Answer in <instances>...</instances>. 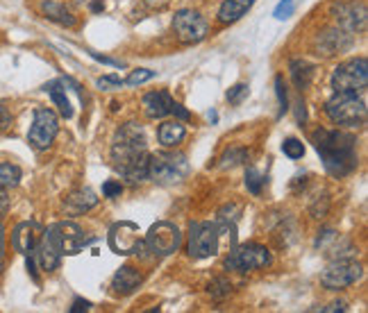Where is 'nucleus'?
Here are the masks:
<instances>
[{"label": "nucleus", "mask_w": 368, "mask_h": 313, "mask_svg": "<svg viewBox=\"0 0 368 313\" xmlns=\"http://www.w3.org/2000/svg\"><path fill=\"white\" fill-rule=\"evenodd\" d=\"M89 309H91V302H87V300H82V297H77L75 302H73V307H71V313L89 311Z\"/></svg>", "instance_id": "nucleus-38"}, {"label": "nucleus", "mask_w": 368, "mask_h": 313, "mask_svg": "<svg viewBox=\"0 0 368 313\" xmlns=\"http://www.w3.org/2000/svg\"><path fill=\"white\" fill-rule=\"evenodd\" d=\"M0 273H3V257H0Z\"/></svg>", "instance_id": "nucleus-44"}, {"label": "nucleus", "mask_w": 368, "mask_h": 313, "mask_svg": "<svg viewBox=\"0 0 368 313\" xmlns=\"http://www.w3.org/2000/svg\"><path fill=\"white\" fill-rule=\"evenodd\" d=\"M141 104H144V111L148 119H164V116L171 114L173 98H171L168 91H151V94L144 96Z\"/></svg>", "instance_id": "nucleus-19"}, {"label": "nucleus", "mask_w": 368, "mask_h": 313, "mask_svg": "<svg viewBox=\"0 0 368 313\" xmlns=\"http://www.w3.org/2000/svg\"><path fill=\"white\" fill-rule=\"evenodd\" d=\"M312 141L332 177H346L357 168V138L339 130H316Z\"/></svg>", "instance_id": "nucleus-2"}, {"label": "nucleus", "mask_w": 368, "mask_h": 313, "mask_svg": "<svg viewBox=\"0 0 368 313\" xmlns=\"http://www.w3.org/2000/svg\"><path fill=\"white\" fill-rule=\"evenodd\" d=\"M9 125H11V114L5 104L0 102V134H5L9 130Z\"/></svg>", "instance_id": "nucleus-36"}, {"label": "nucleus", "mask_w": 368, "mask_h": 313, "mask_svg": "<svg viewBox=\"0 0 368 313\" xmlns=\"http://www.w3.org/2000/svg\"><path fill=\"white\" fill-rule=\"evenodd\" d=\"M246 157H248V153L246 150H229V153H225V157H223V168H227V166H237V164H241V161H246Z\"/></svg>", "instance_id": "nucleus-31"}, {"label": "nucleus", "mask_w": 368, "mask_h": 313, "mask_svg": "<svg viewBox=\"0 0 368 313\" xmlns=\"http://www.w3.org/2000/svg\"><path fill=\"white\" fill-rule=\"evenodd\" d=\"M252 5H255V0H223L221 9H218V23H223V26L237 23Z\"/></svg>", "instance_id": "nucleus-20"}, {"label": "nucleus", "mask_w": 368, "mask_h": 313, "mask_svg": "<svg viewBox=\"0 0 368 313\" xmlns=\"http://www.w3.org/2000/svg\"><path fill=\"white\" fill-rule=\"evenodd\" d=\"M5 254V227L0 225V257Z\"/></svg>", "instance_id": "nucleus-42"}, {"label": "nucleus", "mask_w": 368, "mask_h": 313, "mask_svg": "<svg viewBox=\"0 0 368 313\" xmlns=\"http://www.w3.org/2000/svg\"><path fill=\"white\" fill-rule=\"evenodd\" d=\"M275 96H278V100H280V116H284V111L289 109V96H286V87H284L282 75L275 77Z\"/></svg>", "instance_id": "nucleus-29"}, {"label": "nucleus", "mask_w": 368, "mask_h": 313, "mask_svg": "<svg viewBox=\"0 0 368 313\" xmlns=\"http://www.w3.org/2000/svg\"><path fill=\"white\" fill-rule=\"evenodd\" d=\"M21 182V168L14 164H0V189H11Z\"/></svg>", "instance_id": "nucleus-25"}, {"label": "nucleus", "mask_w": 368, "mask_h": 313, "mask_svg": "<svg viewBox=\"0 0 368 313\" xmlns=\"http://www.w3.org/2000/svg\"><path fill=\"white\" fill-rule=\"evenodd\" d=\"M337 16L339 28L348 32H364L366 30V5L352 0V3H339L332 7Z\"/></svg>", "instance_id": "nucleus-14"}, {"label": "nucleus", "mask_w": 368, "mask_h": 313, "mask_svg": "<svg viewBox=\"0 0 368 313\" xmlns=\"http://www.w3.org/2000/svg\"><path fill=\"white\" fill-rule=\"evenodd\" d=\"M293 7H296L293 0H282V3H280L278 7H275V18H278V21L289 18V16L293 14Z\"/></svg>", "instance_id": "nucleus-35"}, {"label": "nucleus", "mask_w": 368, "mask_h": 313, "mask_svg": "<svg viewBox=\"0 0 368 313\" xmlns=\"http://www.w3.org/2000/svg\"><path fill=\"white\" fill-rule=\"evenodd\" d=\"M7 209H9V198H7L5 189H0V216H3Z\"/></svg>", "instance_id": "nucleus-41"}, {"label": "nucleus", "mask_w": 368, "mask_h": 313, "mask_svg": "<svg viewBox=\"0 0 368 313\" xmlns=\"http://www.w3.org/2000/svg\"><path fill=\"white\" fill-rule=\"evenodd\" d=\"M221 250V238H218V227L216 223H207V220H198V223L189 225V241H187V252L193 259H207Z\"/></svg>", "instance_id": "nucleus-7"}, {"label": "nucleus", "mask_w": 368, "mask_h": 313, "mask_svg": "<svg viewBox=\"0 0 368 313\" xmlns=\"http://www.w3.org/2000/svg\"><path fill=\"white\" fill-rule=\"evenodd\" d=\"M96 204H98V198L89 187H80V189L71 191L64 200L66 214H71V216H82L89 212V209H94Z\"/></svg>", "instance_id": "nucleus-17"}, {"label": "nucleus", "mask_w": 368, "mask_h": 313, "mask_svg": "<svg viewBox=\"0 0 368 313\" xmlns=\"http://www.w3.org/2000/svg\"><path fill=\"white\" fill-rule=\"evenodd\" d=\"M173 30L182 43H200L207 37V32H210V26H207V21L198 11L180 9L173 18Z\"/></svg>", "instance_id": "nucleus-12"}, {"label": "nucleus", "mask_w": 368, "mask_h": 313, "mask_svg": "<svg viewBox=\"0 0 368 313\" xmlns=\"http://www.w3.org/2000/svg\"><path fill=\"white\" fill-rule=\"evenodd\" d=\"M45 236L53 241V246L57 248V252L62 254H77L85 246V234L75 223L71 220H62V223H55L53 227L45 229Z\"/></svg>", "instance_id": "nucleus-11"}, {"label": "nucleus", "mask_w": 368, "mask_h": 313, "mask_svg": "<svg viewBox=\"0 0 368 313\" xmlns=\"http://www.w3.org/2000/svg\"><path fill=\"white\" fill-rule=\"evenodd\" d=\"M123 87V79L117 77V75H105L98 79V89L102 91H114V89H121Z\"/></svg>", "instance_id": "nucleus-34"}, {"label": "nucleus", "mask_w": 368, "mask_h": 313, "mask_svg": "<svg viewBox=\"0 0 368 313\" xmlns=\"http://www.w3.org/2000/svg\"><path fill=\"white\" fill-rule=\"evenodd\" d=\"M184 136H187V130H184L182 121H166L159 125V132H157V138L159 143H162L164 148H175L178 143L184 141Z\"/></svg>", "instance_id": "nucleus-21"}, {"label": "nucleus", "mask_w": 368, "mask_h": 313, "mask_svg": "<svg viewBox=\"0 0 368 313\" xmlns=\"http://www.w3.org/2000/svg\"><path fill=\"white\" fill-rule=\"evenodd\" d=\"M155 77V71H148V68H136V71L130 73V77L125 79L123 84H130V87H136V84H144L148 79Z\"/></svg>", "instance_id": "nucleus-30"}, {"label": "nucleus", "mask_w": 368, "mask_h": 313, "mask_svg": "<svg viewBox=\"0 0 368 313\" xmlns=\"http://www.w3.org/2000/svg\"><path fill=\"white\" fill-rule=\"evenodd\" d=\"M32 257L41 265V270H45V273L57 270L60 268V261H62V254L57 252V248L53 246V241L45 236V231L41 234L37 248H34V252H32Z\"/></svg>", "instance_id": "nucleus-18"}, {"label": "nucleus", "mask_w": 368, "mask_h": 313, "mask_svg": "<svg viewBox=\"0 0 368 313\" xmlns=\"http://www.w3.org/2000/svg\"><path fill=\"white\" fill-rule=\"evenodd\" d=\"M141 231L136 223H130V220H121L112 229H109V248L114 254H121V257H128V254H134L136 248L141 243Z\"/></svg>", "instance_id": "nucleus-13"}, {"label": "nucleus", "mask_w": 368, "mask_h": 313, "mask_svg": "<svg viewBox=\"0 0 368 313\" xmlns=\"http://www.w3.org/2000/svg\"><path fill=\"white\" fill-rule=\"evenodd\" d=\"M41 9H43V14H45V18H48V21H55V23H60V26H68V28L75 26V16L64 5L55 3V0L43 3Z\"/></svg>", "instance_id": "nucleus-24"}, {"label": "nucleus", "mask_w": 368, "mask_h": 313, "mask_svg": "<svg viewBox=\"0 0 368 313\" xmlns=\"http://www.w3.org/2000/svg\"><path fill=\"white\" fill-rule=\"evenodd\" d=\"M148 155L146 134L139 123H125L117 130L112 141V166L121 172V177L130 184L148 180Z\"/></svg>", "instance_id": "nucleus-1"}, {"label": "nucleus", "mask_w": 368, "mask_h": 313, "mask_svg": "<svg viewBox=\"0 0 368 313\" xmlns=\"http://www.w3.org/2000/svg\"><path fill=\"white\" fill-rule=\"evenodd\" d=\"M246 96H248V84H234L232 89L227 91V102L229 104H241Z\"/></svg>", "instance_id": "nucleus-32"}, {"label": "nucleus", "mask_w": 368, "mask_h": 313, "mask_svg": "<svg viewBox=\"0 0 368 313\" xmlns=\"http://www.w3.org/2000/svg\"><path fill=\"white\" fill-rule=\"evenodd\" d=\"M189 175V161L180 153H157L148 159V180L157 184H175Z\"/></svg>", "instance_id": "nucleus-4"}, {"label": "nucleus", "mask_w": 368, "mask_h": 313, "mask_svg": "<svg viewBox=\"0 0 368 313\" xmlns=\"http://www.w3.org/2000/svg\"><path fill=\"white\" fill-rule=\"evenodd\" d=\"M271 261H273L271 252L264 246H259V243H244V246H234L229 250L225 259V268L237 273H250L266 268V265H271Z\"/></svg>", "instance_id": "nucleus-6"}, {"label": "nucleus", "mask_w": 368, "mask_h": 313, "mask_svg": "<svg viewBox=\"0 0 368 313\" xmlns=\"http://www.w3.org/2000/svg\"><path fill=\"white\" fill-rule=\"evenodd\" d=\"M282 153L289 157V159H303L305 155V145L303 141H298V138H284V143H282Z\"/></svg>", "instance_id": "nucleus-27"}, {"label": "nucleus", "mask_w": 368, "mask_h": 313, "mask_svg": "<svg viewBox=\"0 0 368 313\" xmlns=\"http://www.w3.org/2000/svg\"><path fill=\"white\" fill-rule=\"evenodd\" d=\"M368 84V62L366 57L348 60L335 68L332 73V89L337 94H359Z\"/></svg>", "instance_id": "nucleus-5"}, {"label": "nucleus", "mask_w": 368, "mask_h": 313, "mask_svg": "<svg viewBox=\"0 0 368 313\" xmlns=\"http://www.w3.org/2000/svg\"><path fill=\"white\" fill-rule=\"evenodd\" d=\"M362 265L352 259H332V263L320 275V284H323L328 291H341V288H348L352 284H357L362 280Z\"/></svg>", "instance_id": "nucleus-9"}, {"label": "nucleus", "mask_w": 368, "mask_h": 313, "mask_svg": "<svg viewBox=\"0 0 368 313\" xmlns=\"http://www.w3.org/2000/svg\"><path fill=\"white\" fill-rule=\"evenodd\" d=\"M264 184H266V175H261L257 168H248L246 170V189H248V193L259 195L261 189H264Z\"/></svg>", "instance_id": "nucleus-26"}, {"label": "nucleus", "mask_w": 368, "mask_h": 313, "mask_svg": "<svg viewBox=\"0 0 368 313\" xmlns=\"http://www.w3.org/2000/svg\"><path fill=\"white\" fill-rule=\"evenodd\" d=\"M171 114H173L178 121H189V119H191V114H189L187 109H184L182 104H178L175 100H173V104H171Z\"/></svg>", "instance_id": "nucleus-37"}, {"label": "nucleus", "mask_w": 368, "mask_h": 313, "mask_svg": "<svg viewBox=\"0 0 368 313\" xmlns=\"http://www.w3.org/2000/svg\"><path fill=\"white\" fill-rule=\"evenodd\" d=\"M57 132H60V119H57V114L53 109L41 107L34 111V119L30 125V132H28V141L32 148H37V150L50 148Z\"/></svg>", "instance_id": "nucleus-10"}, {"label": "nucleus", "mask_w": 368, "mask_h": 313, "mask_svg": "<svg viewBox=\"0 0 368 313\" xmlns=\"http://www.w3.org/2000/svg\"><path fill=\"white\" fill-rule=\"evenodd\" d=\"M123 193V184L117 182V180H107L105 184H102V195L105 198H121Z\"/></svg>", "instance_id": "nucleus-33"}, {"label": "nucleus", "mask_w": 368, "mask_h": 313, "mask_svg": "<svg viewBox=\"0 0 368 313\" xmlns=\"http://www.w3.org/2000/svg\"><path fill=\"white\" fill-rule=\"evenodd\" d=\"M229 293H232V284H229L225 277H216V280L210 284V295L216 297V300H221Z\"/></svg>", "instance_id": "nucleus-28"}, {"label": "nucleus", "mask_w": 368, "mask_h": 313, "mask_svg": "<svg viewBox=\"0 0 368 313\" xmlns=\"http://www.w3.org/2000/svg\"><path fill=\"white\" fill-rule=\"evenodd\" d=\"M289 68H291L293 82H296V87L301 89V91H305L309 84H312L314 73H316V66H314V64H309V62H305V60H291Z\"/></svg>", "instance_id": "nucleus-23"}, {"label": "nucleus", "mask_w": 368, "mask_h": 313, "mask_svg": "<svg viewBox=\"0 0 368 313\" xmlns=\"http://www.w3.org/2000/svg\"><path fill=\"white\" fill-rule=\"evenodd\" d=\"M320 311H325V313H335V311H348V307H346V302H332L330 307L320 309Z\"/></svg>", "instance_id": "nucleus-40"}, {"label": "nucleus", "mask_w": 368, "mask_h": 313, "mask_svg": "<svg viewBox=\"0 0 368 313\" xmlns=\"http://www.w3.org/2000/svg\"><path fill=\"white\" fill-rule=\"evenodd\" d=\"M105 9V5L100 3V0H96V3H91V11H102Z\"/></svg>", "instance_id": "nucleus-43"}, {"label": "nucleus", "mask_w": 368, "mask_h": 313, "mask_svg": "<svg viewBox=\"0 0 368 313\" xmlns=\"http://www.w3.org/2000/svg\"><path fill=\"white\" fill-rule=\"evenodd\" d=\"M41 227L37 223H32V220H26V223H18L11 231V246H14L16 252L21 254H32L34 248H37V243L41 238Z\"/></svg>", "instance_id": "nucleus-15"}, {"label": "nucleus", "mask_w": 368, "mask_h": 313, "mask_svg": "<svg viewBox=\"0 0 368 313\" xmlns=\"http://www.w3.org/2000/svg\"><path fill=\"white\" fill-rule=\"evenodd\" d=\"M91 57H94V60H98V62H102V64L117 66V68H121V66H123L121 62H117V60H109V57H102V55H98V53H91Z\"/></svg>", "instance_id": "nucleus-39"}, {"label": "nucleus", "mask_w": 368, "mask_h": 313, "mask_svg": "<svg viewBox=\"0 0 368 313\" xmlns=\"http://www.w3.org/2000/svg\"><path fill=\"white\" fill-rule=\"evenodd\" d=\"M144 275L132 268V265H123L117 270V275L112 277V291L114 295H132L136 288L141 286Z\"/></svg>", "instance_id": "nucleus-16"}, {"label": "nucleus", "mask_w": 368, "mask_h": 313, "mask_svg": "<svg viewBox=\"0 0 368 313\" xmlns=\"http://www.w3.org/2000/svg\"><path fill=\"white\" fill-rule=\"evenodd\" d=\"M325 111L332 123L348 125V127H362L366 123V102L357 94H337L332 96L325 104Z\"/></svg>", "instance_id": "nucleus-3"}, {"label": "nucleus", "mask_w": 368, "mask_h": 313, "mask_svg": "<svg viewBox=\"0 0 368 313\" xmlns=\"http://www.w3.org/2000/svg\"><path fill=\"white\" fill-rule=\"evenodd\" d=\"M45 94L50 96V100L57 104V109H60L62 119H73V107H71V100L66 96V89L62 84V79H55V82H48L43 87Z\"/></svg>", "instance_id": "nucleus-22"}, {"label": "nucleus", "mask_w": 368, "mask_h": 313, "mask_svg": "<svg viewBox=\"0 0 368 313\" xmlns=\"http://www.w3.org/2000/svg\"><path fill=\"white\" fill-rule=\"evenodd\" d=\"M144 246L148 248V252L155 254V257H168L180 250L182 246V231L168 223V220H162V223H155L151 229H148Z\"/></svg>", "instance_id": "nucleus-8"}]
</instances>
